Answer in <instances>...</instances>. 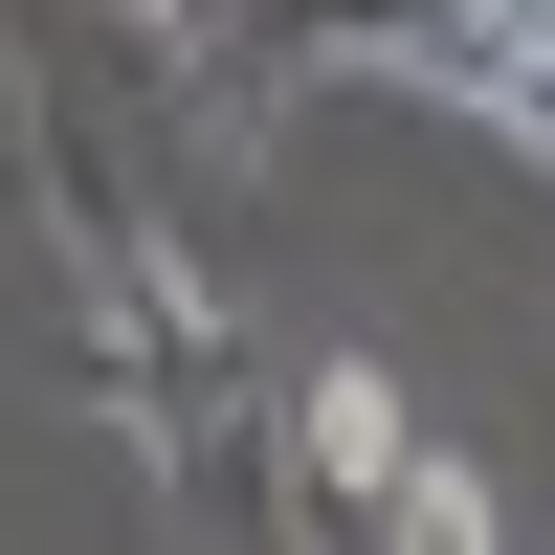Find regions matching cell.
I'll return each instance as SVG.
<instances>
[{"instance_id": "cell-1", "label": "cell", "mask_w": 555, "mask_h": 555, "mask_svg": "<svg viewBox=\"0 0 555 555\" xmlns=\"http://www.w3.org/2000/svg\"><path fill=\"white\" fill-rule=\"evenodd\" d=\"M289 423H311V467H334V489H356V512H378V489H400V467H423V400H400V378H378V356H311V378H289Z\"/></svg>"}, {"instance_id": "cell-3", "label": "cell", "mask_w": 555, "mask_h": 555, "mask_svg": "<svg viewBox=\"0 0 555 555\" xmlns=\"http://www.w3.org/2000/svg\"><path fill=\"white\" fill-rule=\"evenodd\" d=\"M133 23H201V0H133Z\"/></svg>"}, {"instance_id": "cell-2", "label": "cell", "mask_w": 555, "mask_h": 555, "mask_svg": "<svg viewBox=\"0 0 555 555\" xmlns=\"http://www.w3.org/2000/svg\"><path fill=\"white\" fill-rule=\"evenodd\" d=\"M378 555H489V467H467L444 423H423V467L378 489Z\"/></svg>"}]
</instances>
